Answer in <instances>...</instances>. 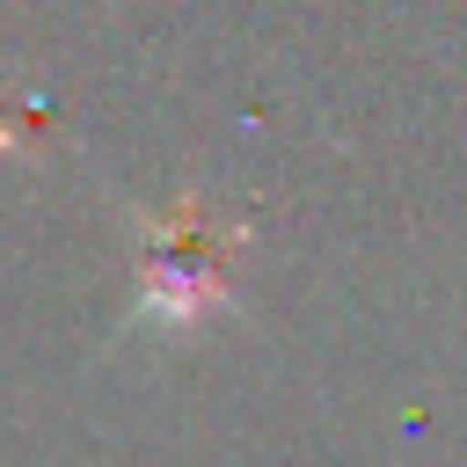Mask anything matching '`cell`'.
<instances>
[{
  "instance_id": "cell-1",
  "label": "cell",
  "mask_w": 467,
  "mask_h": 467,
  "mask_svg": "<svg viewBox=\"0 0 467 467\" xmlns=\"http://www.w3.org/2000/svg\"><path fill=\"white\" fill-rule=\"evenodd\" d=\"M219 277H226V241L204 234V212H175L161 226V248L146 263V299L168 306V314H197L219 299Z\"/></svg>"
}]
</instances>
